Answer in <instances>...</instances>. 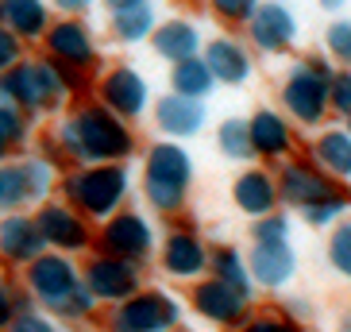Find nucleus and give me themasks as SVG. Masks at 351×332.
<instances>
[{"instance_id":"1","label":"nucleus","mask_w":351,"mask_h":332,"mask_svg":"<svg viewBox=\"0 0 351 332\" xmlns=\"http://www.w3.org/2000/svg\"><path fill=\"white\" fill-rule=\"evenodd\" d=\"M62 135H66V147L82 158H116L132 147L128 143V132L108 112H101V108L82 112L73 124L62 128Z\"/></svg>"},{"instance_id":"2","label":"nucleus","mask_w":351,"mask_h":332,"mask_svg":"<svg viewBox=\"0 0 351 332\" xmlns=\"http://www.w3.org/2000/svg\"><path fill=\"white\" fill-rule=\"evenodd\" d=\"M186 182H189V158L170 143L155 147L151 163H147V193H151V201L158 209H174L182 201Z\"/></svg>"},{"instance_id":"3","label":"nucleus","mask_w":351,"mask_h":332,"mask_svg":"<svg viewBox=\"0 0 351 332\" xmlns=\"http://www.w3.org/2000/svg\"><path fill=\"white\" fill-rule=\"evenodd\" d=\"M124 186L128 178L124 170H116V166H104V170H82L77 178H70V198L77 205H85L89 213H108L116 201L124 198Z\"/></svg>"},{"instance_id":"4","label":"nucleus","mask_w":351,"mask_h":332,"mask_svg":"<svg viewBox=\"0 0 351 332\" xmlns=\"http://www.w3.org/2000/svg\"><path fill=\"white\" fill-rule=\"evenodd\" d=\"M324 97H328V66L324 62L301 66L286 85V104L301 120H317L324 112Z\"/></svg>"},{"instance_id":"5","label":"nucleus","mask_w":351,"mask_h":332,"mask_svg":"<svg viewBox=\"0 0 351 332\" xmlns=\"http://www.w3.org/2000/svg\"><path fill=\"white\" fill-rule=\"evenodd\" d=\"M174 317H178V309L166 298H158V294H143V298L128 301L124 309H120L116 329L120 332H162V329L174 324Z\"/></svg>"},{"instance_id":"6","label":"nucleus","mask_w":351,"mask_h":332,"mask_svg":"<svg viewBox=\"0 0 351 332\" xmlns=\"http://www.w3.org/2000/svg\"><path fill=\"white\" fill-rule=\"evenodd\" d=\"M32 290L39 294L43 301H54V305L62 309L66 298L77 290V278H73L70 263H62V259H35V267H32Z\"/></svg>"},{"instance_id":"7","label":"nucleus","mask_w":351,"mask_h":332,"mask_svg":"<svg viewBox=\"0 0 351 332\" xmlns=\"http://www.w3.org/2000/svg\"><path fill=\"white\" fill-rule=\"evenodd\" d=\"M4 93H12L23 104H47L58 97V82H54V73L47 66H20L4 82Z\"/></svg>"},{"instance_id":"8","label":"nucleus","mask_w":351,"mask_h":332,"mask_svg":"<svg viewBox=\"0 0 351 332\" xmlns=\"http://www.w3.org/2000/svg\"><path fill=\"white\" fill-rule=\"evenodd\" d=\"M89 286L101 298H128L135 290V267L124 259H97L89 270Z\"/></svg>"},{"instance_id":"9","label":"nucleus","mask_w":351,"mask_h":332,"mask_svg":"<svg viewBox=\"0 0 351 332\" xmlns=\"http://www.w3.org/2000/svg\"><path fill=\"white\" fill-rule=\"evenodd\" d=\"M104 248L132 259V255H143L151 248V232H147V224L139 217H120L104 228Z\"/></svg>"},{"instance_id":"10","label":"nucleus","mask_w":351,"mask_h":332,"mask_svg":"<svg viewBox=\"0 0 351 332\" xmlns=\"http://www.w3.org/2000/svg\"><path fill=\"white\" fill-rule=\"evenodd\" d=\"M104 101L112 104L116 112L139 116V112H143V101H147V89H143V82H139V73L116 70L112 78L104 82Z\"/></svg>"},{"instance_id":"11","label":"nucleus","mask_w":351,"mask_h":332,"mask_svg":"<svg viewBox=\"0 0 351 332\" xmlns=\"http://www.w3.org/2000/svg\"><path fill=\"white\" fill-rule=\"evenodd\" d=\"M197 309L213 321H236L243 313V294L224 286V282H208V286L197 290Z\"/></svg>"},{"instance_id":"12","label":"nucleus","mask_w":351,"mask_h":332,"mask_svg":"<svg viewBox=\"0 0 351 332\" xmlns=\"http://www.w3.org/2000/svg\"><path fill=\"white\" fill-rule=\"evenodd\" d=\"M289 39H293V20H289L286 8L270 4V8H258L255 12V43H258V47H267V51H282Z\"/></svg>"},{"instance_id":"13","label":"nucleus","mask_w":351,"mask_h":332,"mask_svg":"<svg viewBox=\"0 0 351 332\" xmlns=\"http://www.w3.org/2000/svg\"><path fill=\"white\" fill-rule=\"evenodd\" d=\"M293 274V251L282 244H255V278L267 286H278Z\"/></svg>"},{"instance_id":"14","label":"nucleus","mask_w":351,"mask_h":332,"mask_svg":"<svg viewBox=\"0 0 351 332\" xmlns=\"http://www.w3.org/2000/svg\"><path fill=\"white\" fill-rule=\"evenodd\" d=\"M201 120H205V108H201L197 101H189V97H170V101L158 104V124H162L170 135L197 132Z\"/></svg>"},{"instance_id":"15","label":"nucleus","mask_w":351,"mask_h":332,"mask_svg":"<svg viewBox=\"0 0 351 332\" xmlns=\"http://www.w3.org/2000/svg\"><path fill=\"white\" fill-rule=\"evenodd\" d=\"M0 248L8 251V255H16V259H32L35 251L43 248L39 224H32V220H20V217L4 220V224H0Z\"/></svg>"},{"instance_id":"16","label":"nucleus","mask_w":351,"mask_h":332,"mask_svg":"<svg viewBox=\"0 0 351 332\" xmlns=\"http://www.w3.org/2000/svg\"><path fill=\"white\" fill-rule=\"evenodd\" d=\"M39 232H43V239H54V244H62V248H82L85 244L82 220H73V213H66V209H58V205L43 209Z\"/></svg>"},{"instance_id":"17","label":"nucleus","mask_w":351,"mask_h":332,"mask_svg":"<svg viewBox=\"0 0 351 332\" xmlns=\"http://www.w3.org/2000/svg\"><path fill=\"white\" fill-rule=\"evenodd\" d=\"M208 73H217L224 82H243L247 78V54L236 43H213L208 47Z\"/></svg>"},{"instance_id":"18","label":"nucleus","mask_w":351,"mask_h":332,"mask_svg":"<svg viewBox=\"0 0 351 332\" xmlns=\"http://www.w3.org/2000/svg\"><path fill=\"white\" fill-rule=\"evenodd\" d=\"M166 267L174 270V274H197V270L205 267V251H201V244L193 236L178 232L166 244Z\"/></svg>"},{"instance_id":"19","label":"nucleus","mask_w":351,"mask_h":332,"mask_svg":"<svg viewBox=\"0 0 351 332\" xmlns=\"http://www.w3.org/2000/svg\"><path fill=\"white\" fill-rule=\"evenodd\" d=\"M286 198L289 201H298V205H309L313 209V201H320L324 193H328V186H324V178L320 174H313V170H305V166H289L286 170Z\"/></svg>"},{"instance_id":"20","label":"nucleus","mask_w":351,"mask_h":332,"mask_svg":"<svg viewBox=\"0 0 351 332\" xmlns=\"http://www.w3.org/2000/svg\"><path fill=\"white\" fill-rule=\"evenodd\" d=\"M51 47L62 54L66 62H77V66H85L93 58V47H89V39H85V32L77 23H58L51 32Z\"/></svg>"},{"instance_id":"21","label":"nucleus","mask_w":351,"mask_h":332,"mask_svg":"<svg viewBox=\"0 0 351 332\" xmlns=\"http://www.w3.org/2000/svg\"><path fill=\"white\" fill-rule=\"evenodd\" d=\"M236 201L247 213H267L274 205V186H270L267 174H243L236 182Z\"/></svg>"},{"instance_id":"22","label":"nucleus","mask_w":351,"mask_h":332,"mask_svg":"<svg viewBox=\"0 0 351 332\" xmlns=\"http://www.w3.org/2000/svg\"><path fill=\"white\" fill-rule=\"evenodd\" d=\"M158 51L166 54V58H182V62H189L197 51V32L189 27V23L174 20L166 23L162 32H158Z\"/></svg>"},{"instance_id":"23","label":"nucleus","mask_w":351,"mask_h":332,"mask_svg":"<svg viewBox=\"0 0 351 332\" xmlns=\"http://www.w3.org/2000/svg\"><path fill=\"white\" fill-rule=\"evenodd\" d=\"M286 143H289V139H286V124H282L274 112H258L255 120H251V147L267 151V155H278Z\"/></svg>"},{"instance_id":"24","label":"nucleus","mask_w":351,"mask_h":332,"mask_svg":"<svg viewBox=\"0 0 351 332\" xmlns=\"http://www.w3.org/2000/svg\"><path fill=\"white\" fill-rule=\"evenodd\" d=\"M208 85H213V73H208V66L205 62H197V58H189V62H178V70H174V89H178V97H201V93H208Z\"/></svg>"},{"instance_id":"25","label":"nucleus","mask_w":351,"mask_h":332,"mask_svg":"<svg viewBox=\"0 0 351 332\" xmlns=\"http://www.w3.org/2000/svg\"><path fill=\"white\" fill-rule=\"evenodd\" d=\"M317 158L328 170H336V174H351V135H343V132L324 135L317 147Z\"/></svg>"},{"instance_id":"26","label":"nucleus","mask_w":351,"mask_h":332,"mask_svg":"<svg viewBox=\"0 0 351 332\" xmlns=\"http://www.w3.org/2000/svg\"><path fill=\"white\" fill-rule=\"evenodd\" d=\"M151 8L147 4H116V32L124 39H143L151 32Z\"/></svg>"},{"instance_id":"27","label":"nucleus","mask_w":351,"mask_h":332,"mask_svg":"<svg viewBox=\"0 0 351 332\" xmlns=\"http://www.w3.org/2000/svg\"><path fill=\"white\" fill-rule=\"evenodd\" d=\"M4 16H8V20L16 23L23 35H39L43 32V16H47V12H43V4L16 0V4H8V8H4Z\"/></svg>"},{"instance_id":"28","label":"nucleus","mask_w":351,"mask_h":332,"mask_svg":"<svg viewBox=\"0 0 351 332\" xmlns=\"http://www.w3.org/2000/svg\"><path fill=\"white\" fill-rule=\"evenodd\" d=\"M247 135H251V128L243 124V120H228V124L220 128V143H224V151H228V155L243 158V155H251Z\"/></svg>"},{"instance_id":"29","label":"nucleus","mask_w":351,"mask_h":332,"mask_svg":"<svg viewBox=\"0 0 351 332\" xmlns=\"http://www.w3.org/2000/svg\"><path fill=\"white\" fill-rule=\"evenodd\" d=\"M217 270H220V282L224 286H232V290H247V278H243V267H239L236 251H220L217 255Z\"/></svg>"},{"instance_id":"30","label":"nucleus","mask_w":351,"mask_h":332,"mask_svg":"<svg viewBox=\"0 0 351 332\" xmlns=\"http://www.w3.org/2000/svg\"><path fill=\"white\" fill-rule=\"evenodd\" d=\"M332 263H336L343 274H351V224H343V228L332 236Z\"/></svg>"},{"instance_id":"31","label":"nucleus","mask_w":351,"mask_h":332,"mask_svg":"<svg viewBox=\"0 0 351 332\" xmlns=\"http://www.w3.org/2000/svg\"><path fill=\"white\" fill-rule=\"evenodd\" d=\"M23 178H27V193H32V198H35V193H43V189L51 186V170H47L43 163H32L27 170H23Z\"/></svg>"},{"instance_id":"32","label":"nucleus","mask_w":351,"mask_h":332,"mask_svg":"<svg viewBox=\"0 0 351 332\" xmlns=\"http://www.w3.org/2000/svg\"><path fill=\"white\" fill-rule=\"evenodd\" d=\"M343 205H348L343 198H328V205H313L309 209V220H313V224H328L336 213H343Z\"/></svg>"},{"instance_id":"33","label":"nucleus","mask_w":351,"mask_h":332,"mask_svg":"<svg viewBox=\"0 0 351 332\" xmlns=\"http://www.w3.org/2000/svg\"><path fill=\"white\" fill-rule=\"evenodd\" d=\"M328 43H332V51L343 54V58H351V23H336L328 32Z\"/></svg>"},{"instance_id":"34","label":"nucleus","mask_w":351,"mask_h":332,"mask_svg":"<svg viewBox=\"0 0 351 332\" xmlns=\"http://www.w3.org/2000/svg\"><path fill=\"white\" fill-rule=\"evenodd\" d=\"M23 128H20V116L12 112V108H0V147L8 143V139H16Z\"/></svg>"},{"instance_id":"35","label":"nucleus","mask_w":351,"mask_h":332,"mask_svg":"<svg viewBox=\"0 0 351 332\" xmlns=\"http://www.w3.org/2000/svg\"><path fill=\"white\" fill-rule=\"evenodd\" d=\"M282 232H286V220H267V224H258V244H282Z\"/></svg>"},{"instance_id":"36","label":"nucleus","mask_w":351,"mask_h":332,"mask_svg":"<svg viewBox=\"0 0 351 332\" xmlns=\"http://www.w3.org/2000/svg\"><path fill=\"white\" fill-rule=\"evenodd\" d=\"M332 101H336L340 112H351V73L336 78V93H332Z\"/></svg>"},{"instance_id":"37","label":"nucleus","mask_w":351,"mask_h":332,"mask_svg":"<svg viewBox=\"0 0 351 332\" xmlns=\"http://www.w3.org/2000/svg\"><path fill=\"white\" fill-rule=\"evenodd\" d=\"M12 332H54V324H47L43 317H20L12 324Z\"/></svg>"},{"instance_id":"38","label":"nucleus","mask_w":351,"mask_h":332,"mask_svg":"<svg viewBox=\"0 0 351 332\" xmlns=\"http://www.w3.org/2000/svg\"><path fill=\"white\" fill-rule=\"evenodd\" d=\"M16 58V39L8 32H0V66H8Z\"/></svg>"},{"instance_id":"39","label":"nucleus","mask_w":351,"mask_h":332,"mask_svg":"<svg viewBox=\"0 0 351 332\" xmlns=\"http://www.w3.org/2000/svg\"><path fill=\"white\" fill-rule=\"evenodd\" d=\"M247 332H298V329H289V324H278V321H255Z\"/></svg>"},{"instance_id":"40","label":"nucleus","mask_w":351,"mask_h":332,"mask_svg":"<svg viewBox=\"0 0 351 332\" xmlns=\"http://www.w3.org/2000/svg\"><path fill=\"white\" fill-rule=\"evenodd\" d=\"M220 12H236V16H251V4H220Z\"/></svg>"},{"instance_id":"41","label":"nucleus","mask_w":351,"mask_h":332,"mask_svg":"<svg viewBox=\"0 0 351 332\" xmlns=\"http://www.w3.org/2000/svg\"><path fill=\"white\" fill-rule=\"evenodd\" d=\"M8 309H12V305H8V294L0 290V324H8Z\"/></svg>"},{"instance_id":"42","label":"nucleus","mask_w":351,"mask_h":332,"mask_svg":"<svg viewBox=\"0 0 351 332\" xmlns=\"http://www.w3.org/2000/svg\"><path fill=\"white\" fill-rule=\"evenodd\" d=\"M0 201H4V170H0Z\"/></svg>"}]
</instances>
